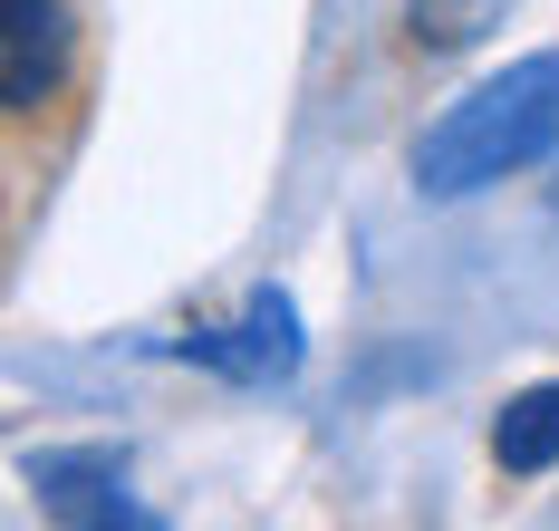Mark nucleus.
Returning a JSON list of instances; mask_svg holds the SVG:
<instances>
[{"label": "nucleus", "mask_w": 559, "mask_h": 531, "mask_svg": "<svg viewBox=\"0 0 559 531\" xmlns=\"http://www.w3.org/2000/svg\"><path fill=\"white\" fill-rule=\"evenodd\" d=\"M68 78V0H0V97L10 117H39Z\"/></svg>", "instance_id": "obj_3"}, {"label": "nucleus", "mask_w": 559, "mask_h": 531, "mask_svg": "<svg viewBox=\"0 0 559 531\" xmlns=\"http://www.w3.org/2000/svg\"><path fill=\"white\" fill-rule=\"evenodd\" d=\"M492 464L502 473H550L559 464V377L502 397V415H492Z\"/></svg>", "instance_id": "obj_5"}, {"label": "nucleus", "mask_w": 559, "mask_h": 531, "mask_svg": "<svg viewBox=\"0 0 559 531\" xmlns=\"http://www.w3.org/2000/svg\"><path fill=\"white\" fill-rule=\"evenodd\" d=\"M559 155V49L492 68L483 87H463L444 117L415 135V193L425 203H463L483 184H511Z\"/></svg>", "instance_id": "obj_1"}, {"label": "nucleus", "mask_w": 559, "mask_h": 531, "mask_svg": "<svg viewBox=\"0 0 559 531\" xmlns=\"http://www.w3.org/2000/svg\"><path fill=\"white\" fill-rule=\"evenodd\" d=\"M511 10L521 0H405V39L435 49V59H453V49H483Z\"/></svg>", "instance_id": "obj_6"}, {"label": "nucleus", "mask_w": 559, "mask_h": 531, "mask_svg": "<svg viewBox=\"0 0 559 531\" xmlns=\"http://www.w3.org/2000/svg\"><path fill=\"white\" fill-rule=\"evenodd\" d=\"M174 357L213 367L231 387H280V377H299V299L289 291H251V309H241L231 329H193V339H174Z\"/></svg>", "instance_id": "obj_2"}, {"label": "nucleus", "mask_w": 559, "mask_h": 531, "mask_svg": "<svg viewBox=\"0 0 559 531\" xmlns=\"http://www.w3.org/2000/svg\"><path fill=\"white\" fill-rule=\"evenodd\" d=\"M29 493L58 522H145L126 503V464L116 455H29Z\"/></svg>", "instance_id": "obj_4"}]
</instances>
